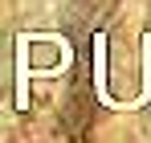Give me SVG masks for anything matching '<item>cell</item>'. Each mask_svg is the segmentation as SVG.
<instances>
[{
  "instance_id": "7a4b0ae2",
  "label": "cell",
  "mask_w": 151,
  "mask_h": 143,
  "mask_svg": "<svg viewBox=\"0 0 151 143\" xmlns=\"http://www.w3.org/2000/svg\"><path fill=\"white\" fill-rule=\"evenodd\" d=\"M94 94H98V102L110 106V110L123 106L119 98H110V90H106V33H94Z\"/></svg>"
},
{
  "instance_id": "6da1fadb",
  "label": "cell",
  "mask_w": 151,
  "mask_h": 143,
  "mask_svg": "<svg viewBox=\"0 0 151 143\" xmlns=\"http://www.w3.org/2000/svg\"><path fill=\"white\" fill-rule=\"evenodd\" d=\"M29 41H37V33H17V110H29V78H33V66H29Z\"/></svg>"
}]
</instances>
